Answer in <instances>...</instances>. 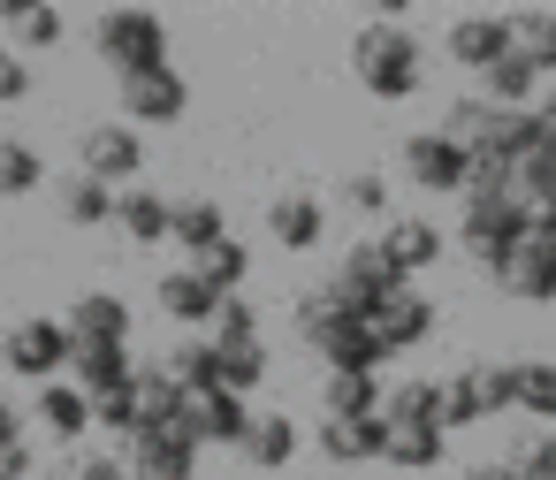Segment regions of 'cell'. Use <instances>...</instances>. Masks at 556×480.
<instances>
[{
  "label": "cell",
  "mask_w": 556,
  "mask_h": 480,
  "mask_svg": "<svg viewBox=\"0 0 556 480\" xmlns=\"http://www.w3.org/2000/svg\"><path fill=\"white\" fill-rule=\"evenodd\" d=\"M70 328L62 320H16L9 336H0V366H9V374H24V381H62V366H70Z\"/></svg>",
  "instance_id": "cell-6"
},
{
  "label": "cell",
  "mask_w": 556,
  "mask_h": 480,
  "mask_svg": "<svg viewBox=\"0 0 556 480\" xmlns=\"http://www.w3.org/2000/svg\"><path fill=\"white\" fill-rule=\"evenodd\" d=\"M381 419L389 427H442V381L434 374H412L381 396Z\"/></svg>",
  "instance_id": "cell-26"
},
{
  "label": "cell",
  "mask_w": 556,
  "mask_h": 480,
  "mask_svg": "<svg viewBox=\"0 0 556 480\" xmlns=\"http://www.w3.org/2000/svg\"><path fill=\"white\" fill-rule=\"evenodd\" d=\"M184 108H191V85H184V70H146V77H123V115H130V130L184 123Z\"/></svg>",
  "instance_id": "cell-11"
},
{
  "label": "cell",
  "mask_w": 556,
  "mask_h": 480,
  "mask_svg": "<svg viewBox=\"0 0 556 480\" xmlns=\"http://www.w3.org/2000/svg\"><path fill=\"white\" fill-rule=\"evenodd\" d=\"M510 191H518L526 206H556V138H541V146L510 168Z\"/></svg>",
  "instance_id": "cell-34"
},
{
  "label": "cell",
  "mask_w": 556,
  "mask_h": 480,
  "mask_svg": "<svg viewBox=\"0 0 556 480\" xmlns=\"http://www.w3.org/2000/svg\"><path fill=\"white\" fill-rule=\"evenodd\" d=\"M457 244L503 282V267L518 260V244H526V199L510 191V176L503 168H472L465 176V222H457Z\"/></svg>",
  "instance_id": "cell-1"
},
{
  "label": "cell",
  "mask_w": 556,
  "mask_h": 480,
  "mask_svg": "<svg viewBox=\"0 0 556 480\" xmlns=\"http://www.w3.org/2000/svg\"><path fill=\"white\" fill-rule=\"evenodd\" d=\"M153 290H161V313L184 320V328H214V313H222V290H214L199 267H176V275H161Z\"/></svg>",
  "instance_id": "cell-18"
},
{
  "label": "cell",
  "mask_w": 556,
  "mask_h": 480,
  "mask_svg": "<svg viewBox=\"0 0 556 480\" xmlns=\"http://www.w3.org/2000/svg\"><path fill=\"white\" fill-rule=\"evenodd\" d=\"M336 290H343V298L358 305V320H366L381 298H396V290H404V275L389 267V252H381L374 237H358V244L343 252V267H336Z\"/></svg>",
  "instance_id": "cell-12"
},
{
  "label": "cell",
  "mask_w": 556,
  "mask_h": 480,
  "mask_svg": "<svg viewBox=\"0 0 556 480\" xmlns=\"http://www.w3.org/2000/svg\"><path fill=\"white\" fill-rule=\"evenodd\" d=\"M191 267H199V275H206V282H214L222 298H237V290H244V275H252V252H244L237 237H222V244H206V252H199Z\"/></svg>",
  "instance_id": "cell-36"
},
{
  "label": "cell",
  "mask_w": 556,
  "mask_h": 480,
  "mask_svg": "<svg viewBox=\"0 0 556 480\" xmlns=\"http://www.w3.org/2000/svg\"><path fill=\"white\" fill-rule=\"evenodd\" d=\"M465 480H518V465H510V457H480Z\"/></svg>",
  "instance_id": "cell-49"
},
{
  "label": "cell",
  "mask_w": 556,
  "mask_h": 480,
  "mask_svg": "<svg viewBox=\"0 0 556 480\" xmlns=\"http://www.w3.org/2000/svg\"><path fill=\"white\" fill-rule=\"evenodd\" d=\"M54 199H62V222H70V229H108V222H115V191L92 184V176H62Z\"/></svg>",
  "instance_id": "cell-31"
},
{
  "label": "cell",
  "mask_w": 556,
  "mask_h": 480,
  "mask_svg": "<svg viewBox=\"0 0 556 480\" xmlns=\"http://www.w3.org/2000/svg\"><path fill=\"white\" fill-rule=\"evenodd\" d=\"M495 290H510V298H526V305H556V244H533V237H526Z\"/></svg>",
  "instance_id": "cell-22"
},
{
  "label": "cell",
  "mask_w": 556,
  "mask_h": 480,
  "mask_svg": "<svg viewBox=\"0 0 556 480\" xmlns=\"http://www.w3.org/2000/svg\"><path fill=\"white\" fill-rule=\"evenodd\" d=\"M389 427V419H381ZM442 450H450V434L442 427H389V442H381V457L389 465H404V472H434L442 465Z\"/></svg>",
  "instance_id": "cell-32"
},
{
  "label": "cell",
  "mask_w": 556,
  "mask_h": 480,
  "mask_svg": "<svg viewBox=\"0 0 556 480\" xmlns=\"http://www.w3.org/2000/svg\"><path fill=\"white\" fill-rule=\"evenodd\" d=\"M206 343H222V351H237V343H260V305H252L244 290H237V298H222V313H214Z\"/></svg>",
  "instance_id": "cell-39"
},
{
  "label": "cell",
  "mask_w": 556,
  "mask_h": 480,
  "mask_svg": "<svg viewBox=\"0 0 556 480\" xmlns=\"http://www.w3.org/2000/svg\"><path fill=\"white\" fill-rule=\"evenodd\" d=\"M298 336H305V351H313L328 374H381V366H389V351L374 343V328L358 320V305H351L336 282H320V290L298 298Z\"/></svg>",
  "instance_id": "cell-2"
},
{
  "label": "cell",
  "mask_w": 556,
  "mask_h": 480,
  "mask_svg": "<svg viewBox=\"0 0 556 480\" xmlns=\"http://www.w3.org/2000/svg\"><path fill=\"white\" fill-rule=\"evenodd\" d=\"M533 123H541V138H556V85H541V100H533Z\"/></svg>",
  "instance_id": "cell-50"
},
{
  "label": "cell",
  "mask_w": 556,
  "mask_h": 480,
  "mask_svg": "<svg viewBox=\"0 0 556 480\" xmlns=\"http://www.w3.org/2000/svg\"><path fill=\"white\" fill-rule=\"evenodd\" d=\"M92 427H108V434H123V442H130V434H138V404H130V389L100 396V404H92Z\"/></svg>",
  "instance_id": "cell-45"
},
{
  "label": "cell",
  "mask_w": 556,
  "mask_h": 480,
  "mask_svg": "<svg viewBox=\"0 0 556 480\" xmlns=\"http://www.w3.org/2000/svg\"><path fill=\"white\" fill-rule=\"evenodd\" d=\"M39 184H47L39 146H24V138H0V199H24V191H39Z\"/></svg>",
  "instance_id": "cell-35"
},
{
  "label": "cell",
  "mask_w": 556,
  "mask_h": 480,
  "mask_svg": "<svg viewBox=\"0 0 556 480\" xmlns=\"http://www.w3.org/2000/svg\"><path fill=\"white\" fill-rule=\"evenodd\" d=\"M31 412H39V427H47L62 450H77L85 427H92V396H85L77 381H39V404H31Z\"/></svg>",
  "instance_id": "cell-19"
},
{
  "label": "cell",
  "mask_w": 556,
  "mask_h": 480,
  "mask_svg": "<svg viewBox=\"0 0 556 480\" xmlns=\"http://www.w3.org/2000/svg\"><path fill=\"white\" fill-rule=\"evenodd\" d=\"M214 351H222V343H214ZM260 381H267V351H260V343L222 351V389H229V396H244V404H252V396H260Z\"/></svg>",
  "instance_id": "cell-40"
},
{
  "label": "cell",
  "mask_w": 556,
  "mask_h": 480,
  "mask_svg": "<svg viewBox=\"0 0 556 480\" xmlns=\"http://www.w3.org/2000/svg\"><path fill=\"white\" fill-rule=\"evenodd\" d=\"M168 237H176L191 260H199L206 244H222V237H229V214H222V199H176V206H168Z\"/></svg>",
  "instance_id": "cell-25"
},
{
  "label": "cell",
  "mask_w": 556,
  "mask_h": 480,
  "mask_svg": "<svg viewBox=\"0 0 556 480\" xmlns=\"http://www.w3.org/2000/svg\"><path fill=\"white\" fill-rule=\"evenodd\" d=\"M62 328H70V343H130L138 336V313L115 290H77V305H70Z\"/></svg>",
  "instance_id": "cell-13"
},
{
  "label": "cell",
  "mask_w": 556,
  "mask_h": 480,
  "mask_svg": "<svg viewBox=\"0 0 556 480\" xmlns=\"http://www.w3.org/2000/svg\"><path fill=\"white\" fill-rule=\"evenodd\" d=\"M518 412H541L556 427V358H526L518 366Z\"/></svg>",
  "instance_id": "cell-41"
},
{
  "label": "cell",
  "mask_w": 556,
  "mask_h": 480,
  "mask_svg": "<svg viewBox=\"0 0 556 480\" xmlns=\"http://www.w3.org/2000/svg\"><path fill=\"white\" fill-rule=\"evenodd\" d=\"M16 100H31V62L0 47V108H16Z\"/></svg>",
  "instance_id": "cell-46"
},
{
  "label": "cell",
  "mask_w": 556,
  "mask_h": 480,
  "mask_svg": "<svg viewBox=\"0 0 556 480\" xmlns=\"http://www.w3.org/2000/svg\"><path fill=\"white\" fill-rule=\"evenodd\" d=\"M31 472H39L31 442H16V450H0V480H31Z\"/></svg>",
  "instance_id": "cell-47"
},
{
  "label": "cell",
  "mask_w": 556,
  "mask_h": 480,
  "mask_svg": "<svg viewBox=\"0 0 556 480\" xmlns=\"http://www.w3.org/2000/svg\"><path fill=\"white\" fill-rule=\"evenodd\" d=\"M123 472L138 480H199V442L191 427H146L123 442Z\"/></svg>",
  "instance_id": "cell-8"
},
{
  "label": "cell",
  "mask_w": 556,
  "mask_h": 480,
  "mask_svg": "<svg viewBox=\"0 0 556 480\" xmlns=\"http://www.w3.org/2000/svg\"><path fill=\"white\" fill-rule=\"evenodd\" d=\"M70 366H77V389H85L92 404L138 381V358H130V343H77V351H70Z\"/></svg>",
  "instance_id": "cell-17"
},
{
  "label": "cell",
  "mask_w": 556,
  "mask_h": 480,
  "mask_svg": "<svg viewBox=\"0 0 556 480\" xmlns=\"http://www.w3.org/2000/svg\"><path fill=\"white\" fill-rule=\"evenodd\" d=\"M161 374H168L184 396H206V389H222V351H214L206 336H191V343H176V351L161 358Z\"/></svg>",
  "instance_id": "cell-28"
},
{
  "label": "cell",
  "mask_w": 556,
  "mask_h": 480,
  "mask_svg": "<svg viewBox=\"0 0 556 480\" xmlns=\"http://www.w3.org/2000/svg\"><path fill=\"white\" fill-rule=\"evenodd\" d=\"M480 85H488L480 100H488V108H503V115H518V108H533V100H541V70H533L518 47H510V54H503V62H495Z\"/></svg>",
  "instance_id": "cell-24"
},
{
  "label": "cell",
  "mask_w": 556,
  "mask_h": 480,
  "mask_svg": "<svg viewBox=\"0 0 556 480\" xmlns=\"http://www.w3.org/2000/svg\"><path fill=\"white\" fill-rule=\"evenodd\" d=\"M510 47H518V39H510V16H495V9L457 16V24H450V39H442V54H450L457 70H472V77H488Z\"/></svg>",
  "instance_id": "cell-10"
},
{
  "label": "cell",
  "mask_w": 556,
  "mask_h": 480,
  "mask_svg": "<svg viewBox=\"0 0 556 480\" xmlns=\"http://www.w3.org/2000/svg\"><path fill=\"white\" fill-rule=\"evenodd\" d=\"M0 31H9V54H24V47H62V39H70V16L47 9V0H0Z\"/></svg>",
  "instance_id": "cell-20"
},
{
  "label": "cell",
  "mask_w": 556,
  "mask_h": 480,
  "mask_svg": "<svg viewBox=\"0 0 556 480\" xmlns=\"http://www.w3.org/2000/svg\"><path fill=\"white\" fill-rule=\"evenodd\" d=\"M244 465H260V472H282L290 457H298V419L290 412H252V427H244Z\"/></svg>",
  "instance_id": "cell-21"
},
{
  "label": "cell",
  "mask_w": 556,
  "mask_h": 480,
  "mask_svg": "<svg viewBox=\"0 0 556 480\" xmlns=\"http://www.w3.org/2000/svg\"><path fill=\"white\" fill-rule=\"evenodd\" d=\"M381 374H328V389H320V412L328 419H381Z\"/></svg>",
  "instance_id": "cell-29"
},
{
  "label": "cell",
  "mask_w": 556,
  "mask_h": 480,
  "mask_svg": "<svg viewBox=\"0 0 556 480\" xmlns=\"http://www.w3.org/2000/svg\"><path fill=\"white\" fill-rule=\"evenodd\" d=\"M396 168H404V184H412V191H457V199H465L472 153H465L457 138H442V130H412V138H404V153H396Z\"/></svg>",
  "instance_id": "cell-7"
},
{
  "label": "cell",
  "mask_w": 556,
  "mask_h": 480,
  "mask_svg": "<svg viewBox=\"0 0 556 480\" xmlns=\"http://www.w3.org/2000/svg\"><path fill=\"white\" fill-rule=\"evenodd\" d=\"M381 442H389L381 419H320V457H336V465H366V457H381Z\"/></svg>",
  "instance_id": "cell-30"
},
{
  "label": "cell",
  "mask_w": 556,
  "mask_h": 480,
  "mask_svg": "<svg viewBox=\"0 0 556 480\" xmlns=\"http://www.w3.org/2000/svg\"><path fill=\"white\" fill-rule=\"evenodd\" d=\"M267 237H275L282 252H320V237H328V199H320V191H282V199L267 206Z\"/></svg>",
  "instance_id": "cell-14"
},
{
  "label": "cell",
  "mask_w": 556,
  "mask_h": 480,
  "mask_svg": "<svg viewBox=\"0 0 556 480\" xmlns=\"http://www.w3.org/2000/svg\"><path fill=\"white\" fill-rule=\"evenodd\" d=\"M366 328H374V343L396 358V351H419V343L442 328V313H434V298H427V290H412V282H404L396 298H381V305L366 313Z\"/></svg>",
  "instance_id": "cell-9"
},
{
  "label": "cell",
  "mask_w": 556,
  "mask_h": 480,
  "mask_svg": "<svg viewBox=\"0 0 556 480\" xmlns=\"http://www.w3.org/2000/svg\"><path fill=\"white\" fill-rule=\"evenodd\" d=\"M374 244H381V252H389V267H396V275H404V282H412V275H427V267H434V260H442V229H434V222H427V214H389V222H381V237H374Z\"/></svg>",
  "instance_id": "cell-15"
},
{
  "label": "cell",
  "mask_w": 556,
  "mask_h": 480,
  "mask_svg": "<svg viewBox=\"0 0 556 480\" xmlns=\"http://www.w3.org/2000/svg\"><path fill=\"white\" fill-rule=\"evenodd\" d=\"M130 404H138V434H146V427H184V412H191V396H184L161 366H138Z\"/></svg>",
  "instance_id": "cell-23"
},
{
  "label": "cell",
  "mask_w": 556,
  "mask_h": 480,
  "mask_svg": "<svg viewBox=\"0 0 556 480\" xmlns=\"http://www.w3.org/2000/svg\"><path fill=\"white\" fill-rule=\"evenodd\" d=\"M510 465H518V480H556V427L526 434V442L510 450Z\"/></svg>",
  "instance_id": "cell-43"
},
{
  "label": "cell",
  "mask_w": 556,
  "mask_h": 480,
  "mask_svg": "<svg viewBox=\"0 0 556 480\" xmlns=\"http://www.w3.org/2000/svg\"><path fill=\"white\" fill-rule=\"evenodd\" d=\"M115 229H123L130 244H161V237H168V199L146 191V184L115 191Z\"/></svg>",
  "instance_id": "cell-27"
},
{
  "label": "cell",
  "mask_w": 556,
  "mask_h": 480,
  "mask_svg": "<svg viewBox=\"0 0 556 480\" xmlns=\"http://www.w3.org/2000/svg\"><path fill=\"white\" fill-rule=\"evenodd\" d=\"M138 168H146V130H130V123H92V130L77 138V176L123 191V184H138Z\"/></svg>",
  "instance_id": "cell-5"
},
{
  "label": "cell",
  "mask_w": 556,
  "mask_h": 480,
  "mask_svg": "<svg viewBox=\"0 0 556 480\" xmlns=\"http://www.w3.org/2000/svg\"><path fill=\"white\" fill-rule=\"evenodd\" d=\"M62 480H130L115 450H70L62 457Z\"/></svg>",
  "instance_id": "cell-44"
},
{
  "label": "cell",
  "mask_w": 556,
  "mask_h": 480,
  "mask_svg": "<svg viewBox=\"0 0 556 480\" xmlns=\"http://www.w3.org/2000/svg\"><path fill=\"white\" fill-rule=\"evenodd\" d=\"M457 427H488V396H480L472 366L442 381V434H457Z\"/></svg>",
  "instance_id": "cell-37"
},
{
  "label": "cell",
  "mask_w": 556,
  "mask_h": 480,
  "mask_svg": "<svg viewBox=\"0 0 556 480\" xmlns=\"http://www.w3.org/2000/svg\"><path fill=\"white\" fill-rule=\"evenodd\" d=\"M472 381H480V396H488V419H503V412H518V366H472Z\"/></svg>",
  "instance_id": "cell-42"
},
{
  "label": "cell",
  "mask_w": 556,
  "mask_h": 480,
  "mask_svg": "<svg viewBox=\"0 0 556 480\" xmlns=\"http://www.w3.org/2000/svg\"><path fill=\"white\" fill-rule=\"evenodd\" d=\"M510 39H518V54L541 70V85H556V9H526V16H510Z\"/></svg>",
  "instance_id": "cell-33"
},
{
  "label": "cell",
  "mask_w": 556,
  "mask_h": 480,
  "mask_svg": "<svg viewBox=\"0 0 556 480\" xmlns=\"http://www.w3.org/2000/svg\"><path fill=\"white\" fill-rule=\"evenodd\" d=\"M343 206H351V214H366V222H389V214H396L389 176H381V168H351V176H343Z\"/></svg>",
  "instance_id": "cell-38"
},
{
  "label": "cell",
  "mask_w": 556,
  "mask_h": 480,
  "mask_svg": "<svg viewBox=\"0 0 556 480\" xmlns=\"http://www.w3.org/2000/svg\"><path fill=\"white\" fill-rule=\"evenodd\" d=\"M184 427H191V442L199 450H237L244 442V427H252V404L244 396H229V389H206V396H191V412H184Z\"/></svg>",
  "instance_id": "cell-16"
},
{
  "label": "cell",
  "mask_w": 556,
  "mask_h": 480,
  "mask_svg": "<svg viewBox=\"0 0 556 480\" xmlns=\"http://www.w3.org/2000/svg\"><path fill=\"white\" fill-rule=\"evenodd\" d=\"M92 54H100L115 77L168 70V24H161L153 9H100V16H92Z\"/></svg>",
  "instance_id": "cell-4"
},
{
  "label": "cell",
  "mask_w": 556,
  "mask_h": 480,
  "mask_svg": "<svg viewBox=\"0 0 556 480\" xmlns=\"http://www.w3.org/2000/svg\"><path fill=\"white\" fill-rule=\"evenodd\" d=\"M16 442H24V412L0 396V450H16Z\"/></svg>",
  "instance_id": "cell-48"
},
{
  "label": "cell",
  "mask_w": 556,
  "mask_h": 480,
  "mask_svg": "<svg viewBox=\"0 0 556 480\" xmlns=\"http://www.w3.org/2000/svg\"><path fill=\"white\" fill-rule=\"evenodd\" d=\"M351 77L374 92V100H412L419 92V77H427V54H419V39L404 31V24H366L358 39H351Z\"/></svg>",
  "instance_id": "cell-3"
}]
</instances>
